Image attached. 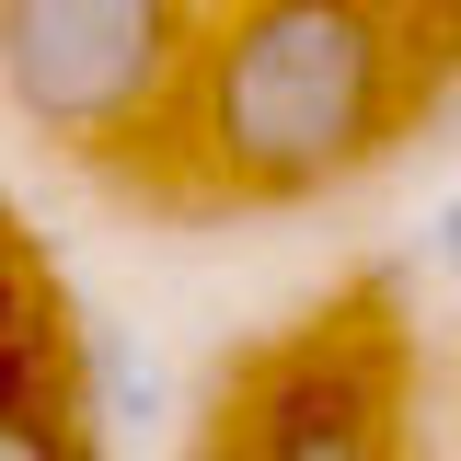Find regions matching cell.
<instances>
[{
  "label": "cell",
  "instance_id": "cell-1",
  "mask_svg": "<svg viewBox=\"0 0 461 461\" xmlns=\"http://www.w3.org/2000/svg\"><path fill=\"white\" fill-rule=\"evenodd\" d=\"M438 93V0H208L162 173L208 208H300L393 150Z\"/></svg>",
  "mask_w": 461,
  "mask_h": 461
},
{
  "label": "cell",
  "instance_id": "cell-2",
  "mask_svg": "<svg viewBox=\"0 0 461 461\" xmlns=\"http://www.w3.org/2000/svg\"><path fill=\"white\" fill-rule=\"evenodd\" d=\"M208 0H0V93L69 162L162 173Z\"/></svg>",
  "mask_w": 461,
  "mask_h": 461
},
{
  "label": "cell",
  "instance_id": "cell-6",
  "mask_svg": "<svg viewBox=\"0 0 461 461\" xmlns=\"http://www.w3.org/2000/svg\"><path fill=\"white\" fill-rule=\"evenodd\" d=\"M196 461H242V450H230V427H220V438H208V450H196Z\"/></svg>",
  "mask_w": 461,
  "mask_h": 461
},
{
  "label": "cell",
  "instance_id": "cell-4",
  "mask_svg": "<svg viewBox=\"0 0 461 461\" xmlns=\"http://www.w3.org/2000/svg\"><path fill=\"white\" fill-rule=\"evenodd\" d=\"M69 415L104 427V438H162V427H173L162 346H139L127 323H81V393H69Z\"/></svg>",
  "mask_w": 461,
  "mask_h": 461
},
{
  "label": "cell",
  "instance_id": "cell-3",
  "mask_svg": "<svg viewBox=\"0 0 461 461\" xmlns=\"http://www.w3.org/2000/svg\"><path fill=\"white\" fill-rule=\"evenodd\" d=\"M230 450L242 461H403V393L393 346L369 335H300L242 369L230 393Z\"/></svg>",
  "mask_w": 461,
  "mask_h": 461
},
{
  "label": "cell",
  "instance_id": "cell-5",
  "mask_svg": "<svg viewBox=\"0 0 461 461\" xmlns=\"http://www.w3.org/2000/svg\"><path fill=\"white\" fill-rule=\"evenodd\" d=\"M0 461H93V438H81V415L47 393H0Z\"/></svg>",
  "mask_w": 461,
  "mask_h": 461
}]
</instances>
